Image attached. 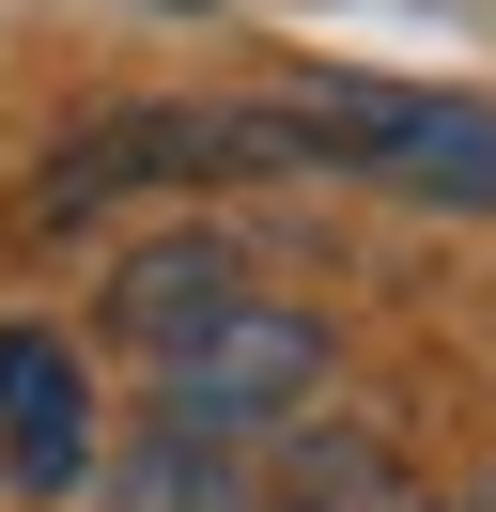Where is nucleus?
I'll list each match as a JSON object with an SVG mask.
<instances>
[{
    "instance_id": "f257e3e1",
    "label": "nucleus",
    "mask_w": 496,
    "mask_h": 512,
    "mask_svg": "<svg viewBox=\"0 0 496 512\" xmlns=\"http://www.w3.org/2000/svg\"><path fill=\"white\" fill-rule=\"evenodd\" d=\"M310 373H326V326L279 311V295H233V311L171 357V435H248V419H295Z\"/></svg>"
},
{
    "instance_id": "f03ea898",
    "label": "nucleus",
    "mask_w": 496,
    "mask_h": 512,
    "mask_svg": "<svg viewBox=\"0 0 496 512\" xmlns=\"http://www.w3.org/2000/svg\"><path fill=\"white\" fill-rule=\"evenodd\" d=\"M0 466H16L31 497H62V481L93 466V388H78V357H62L47 326H0Z\"/></svg>"
},
{
    "instance_id": "7ed1b4c3",
    "label": "nucleus",
    "mask_w": 496,
    "mask_h": 512,
    "mask_svg": "<svg viewBox=\"0 0 496 512\" xmlns=\"http://www.w3.org/2000/svg\"><path fill=\"white\" fill-rule=\"evenodd\" d=\"M233 295H248V280H233V249H217V233H171V249H140V264L109 280V326L155 357V373H171V357L202 342V326L233 311Z\"/></svg>"
},
{
    "instance_id": "20e7f679",
    "label": "nucleus",
    "mask_w": 496,
    "mask_h": 512,
    "mask_svg": "<svg viewBox=\"0 0 496 512\" xmlns=\"http://www.w3.org/2000/svg\"><path fill=\"white\" fill-rule=\"evenodd\" d=\"M186 16H202V0H186Z\"/></svg>"
}]
</instances>
